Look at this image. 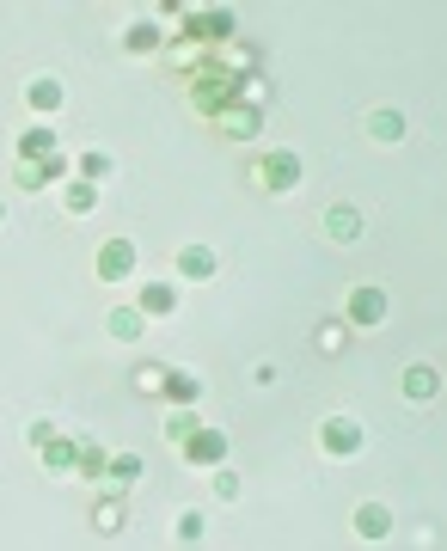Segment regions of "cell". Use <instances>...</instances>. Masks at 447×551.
<instances>
[{
	"label": "cell",
	"instance_id": "obj_1",
	"mask_svg": "<svg viewBox=\"0 0 447 551\" xmlns=\"http://www.w3.org/2000/svg\"><path fill=\"white\" fill-rule=\"evenodd\" d=\"M239 68L233 62H203V68H190V111L196 117H221V111H233L239 105Z\"/></svg>",
	"mask_w": 447,
	"mask_h": 551
},
{
	"label": "cell",
	"instance_id": "obj_2",
	"mask_svg": "<svg viewBox=\"0 0 447 551\" xmlns=\"http://www.w3.org/2000/svg\"><path fill=\"white\" fill-rule=\"evenodd\" d=\"M252 178L270 190V196H294L307 184V160L294 154V147H270V154H258V166H252Z\"/></svg>",
	"mask_w": 447,
	"mask_h": 551
},
{
	"label": "cell",
	"instance_id": "obj_3",
	"mask_svg": "<svg viewBox=\"0 0 447 551\" xmlns=\"http://www.w3.org/2000/svg\"><path fill=\"white\" fill-rule=\"evenodd\" d=\"M386 313H392V294L374 288V282H362V288L343 294V325H350V331H380Z\"/></svg>",
	"mask_w": 447,
	"mask_h": 551
},
{
	"label": "cell",
	"instance_id": "obj_4",
	"mask_svg": "<svg viewBox=\"0 0 447 551\" xmlns=\"http://www.w3.org/2000/svg\"><path fill=\"white\" fill-rule=\"evenodd\" d=\"M362 447H368V435H362L356 417H343V411L319 417V454H325V460H356Z\"/></svg>",
	"mask_w": 447,
	"mask_h": 551
},
{
	"label": "cell",
	"instance_id": "obj_5",
	"mask_svg": "<svg viewBox=\"0 0 447 551\" xmlns=\"http://www.w3.org/2000/svg\"><path fill=\"white\" fill-rule=\"evenodd\" d=\"M233 31H239V13H233V7H190V13H184V43H196V49L227 43Z\"/></svg>",
	"mask_w": 447,
	"mask_h": 551
},
{
	"label": "cell",
	"instance_id": "obj_6",
	"mask_svg": "<svg viewBox=\"0 0 447 551\" xmlns=\"http://www.w3.org/2000/svg\"><path fill=\"white\" fill-rule=\"evenodd\" d=\"M178 454H184V466H196V472H215V466H227V429H215V423H196V429L178 441Z\"/></svg>",
	"mask_w": 447,
	"mask_h": 551
},
{
	"label": "cell",
	"instance_id": "obj_7",
	"mask_svg": "<svg viewBox=\"0 0 447 551\" xmlns=\"http://www.w3.org/2000/svg\"><path fill=\"white\" fill-rule=\"evenodd\" d=\"M135 264H141L135 239H105V245L92 252V270H98V282H129V276H135Z\"/></svg>",
	"mask_w": 447,
	"mask_h": 551
},
{
	"label": "cell",
	"instance_id": "obj_8",
	"mask_svg": "<svg viewBox=\"0 0 447 551\" xmlns=\"http://www.w3.org/2000/svg\"><path fill=\"white\" fill-rule=\"evenodd\" d=\"M56 178H62V184L74 178V160H68V154H56V160H13V184H19V190H49Z\"/></svg>",
	"mask_w": 447,
	"mask_h": 551
},
{
	"label": "cell",
	"instance_id": "obj_9",
	"mask_svg": "<svg viewBox=\"0 0 447 551\" xmlns=\"http://www.w3.org/2000/svg\"><path fill=\"white\" fill-rule=\"evenodd\" d=\"M62 105H68L62 74H31V80H25V111H31V117H62Z\"/></svg>",
	"mask_w": 447,
	"mask_h": 551
},
{
	"label": "cell",
	"instance_id": "obj_10",
	"mask_svg": "<svg viewBox=\"0 0 447 551\" xmlns=\"http://www.w3.org/2000/svg\"><path fill=\"white\" fill-rule=\"evenodd\" d=\"M362 129H368V141H380V147H399V141L411 135V117H405L399 105H374V111L362 117Z\"/></svg>",
	"mask_w": 447,
	"mask_h": 551
},
{
	"label": "cell",
	"instance_id": "obj_11",
	"mask_svg": "<svg viewBox=\"0 0 447 551\" xmlns=\"http://www.w3.org/2000/svg\"><path fill=\"white\" fill-rule=\"evenodd\" d=\"M362 233H368V221H362V209H356V203L325 209V239H331V245H362Z\"/></svg>",
	"mask_w": 447,
	"mask_h": 551
},
{
	"label": "cell",
	"instance_id": "obj_12",
	"mask_svg": "<svg viewBox=\"0 0 447 551\" xmlns=\"http://www.w3.org/2000/svg\"><path fill=\"white\" fill-rule=\"evenodd\" d=\"M135 307H141V319H166V313H178V282H166V276H154V282H141V294H135Z\"/></svg>",
	"mask_w": 447,
	"mask_h": 551
},
{
	"label": "cell",
	"instance_id": "obj_13",
	"mask_svg": "<svg viewBox=\"0 0 447 551\" xmlns=\"http://www.w3.org/2000/svg\"><path fill=\"white\" fill-rule=\"evenodd\" d=\"M37 460H43V472H56V478H74V460H80V441L74 435H49L43 447H37Z\"/></svg>",
	"mask_w": 447,
	"mask_h": 551
},
{
	"label": "cell",
	"instance_id": "obj_14",
	"mask_svg": "<svg viewBox=\"0 0 447 551\" xmlns=\"http://www.w3.org/2000/svg\"><path fill=\"white\" fill-rule=\"evenodd\" d=\"M160 398H166V405H203V374L166 368V374H160Z\"/></svg>",
	"mask_w": 447,
	"mask_h": 551
},
{
	"label": "cell",
	"instance_id": "obj_15",
	"mask_svg": "<svg viewBox=\"0 0 447 551\" xmlns=\"http://www.w3.org/2000/svg\"><path fill=\"white\" fill-rule=\"evenodd\" d=\"M399 392L411 398V405H429V398L441 392V368H435V362H411V368L399 374Z\"/></svg>",
	"mask_w": 447,
	"mask_h": 551
},
{
	"label": "cell",
	"instance_id": "obj_16",
	"mask_svg": "<svg viewBox=\"0 0 447 551\" xmlns=\"http://www.w3.org/2000/svg\"><path fill=\"white\" fill-rule=\"evenodd\" d=\"M215 123H221L227 141H258V135H264V111H258V105H233V111H221Z\"/></svg>",
	"mask_w": 447,
	"mask_h": 551
},
{
	"label": "cell",
	"instance_id": "obj_17",
	"mask_svg": "<svg viewBox=\"0 0 447 551\" xmlns=\"http://www.w3.org/2000/svg\"><path fill=\"white\" fill-rule=\"evenodd\" d=\"M350 527H356V539L380 545V539H392V509H386V503H356Z\"/></svg>",
	"mask_w": 447,
	"mask_h": 551
},
{
	"label": "cell",
	"instance_id": "obj_18",
	"mask_svg": "<svg viewBox=\"0 0 447 551\" xmlns=\"http://www.w3.org/2000/svg\"><path fill=\"white\" fill-rule=\"evenodd\" d=\"M123 49H129V56H160V49H166V25L160 19H135L123 31Z\"/></svg>",
	"mask_w": 447,
	"mask_h": 551
},
{
	"label": "cell",
	"instance_id": "obj_19",
	"mask_svg": "<svg viewBox=\"0 0 447 551\" xmlns=\"http://www.w3.org/2000/svg\"><path fill=\"white\" fill-rule=\"evenodd\" d=\"M215 270H221V258L209 245H178V276L184 282H215Z\"/></svg>",
	"mask_w": 447,
	"mask_h": 551
},
{
	"label": "cell",
	"instance_id": "obj_20",
	"mask_svg": "<svg viewBox=\"0 0 447 551\" xmlns=\"http://www.w3.org/2000/svg\"><path fill=\"white\" fill-rule=\"evenodd\" d=\"M56 154H62L56 129H43V123H37V129H25V135H19V154H13V160H56Z\"/></svg>",
	"mask_w": 447,
	"mask_h": 551
},
{
	"label": "cell",
	"instance_id": "obj_21",
	"mask_svg": "<svg viewBox=\"0 0 447 551\" xmlns=\"http://www.w3.org/2000/svg\"><path fill=\"white\" fill-rule=\"evenodd\" d=\"M105 331H111V343H141L147 319H141V307H111L105 313Z\"/></svg>",
	"mask_w": 447,
	"mask_h": 551
},
{
	"label": "cell",
	"instance_id": "obj_22",
	"mask_svg": "<svg viewBox=\"0 0 447 551\" xmlns=\"http://www.w3.org/2000/svg\"><path fill=\"white\" fill-rule=\"evenodd\" d=\"M117 166H111V154H105V147H86V154L74 160V178H86V184H98V190H105V178H111Z\"/></svg>",
	"mask_w": 447,
	"mask_h": 551
},
{
	"label": "cell",
	"instance_id": "obj_23",
	"mask_svg": "<svg viewBox=\"0 0 447 551\" xmlns=\"http://www.w3.org/2000/svg\"><path fill=\"white\" fill-rule=\"evenodd\" d=\"M135 478H141V454H135V447L111 454V466H105V484H111V490H129Z\"/></svg>",
	"mask_w": 447,
	"mask_h": 551
},
{
	"label": "cell",
	"instance_id": "obj_24",
	"mask_svg": "<svg viewBox=\"0 0 447 551\" xmlns=\"http://www.w3.org/2000/svg\"><path fill=\"white\" fill-rule=\"evenodd\" d=\"M62 209H68V215H92V209H98V184L68 178V184H62Z\"/></svg>",
	"mask_w": 447,
	"mask_h": 551
},
{
	"label": "cell",
	"instance_id": "obj_25",
	"mask_svg": "<svg viewBox=\"0 0 447 551\" xmlns=\"http://www.w3.org/2000/svg\"><path fill=\"white\" fill-rule=\"evenodd\" d=\"M105 466H111V454L98 441H80V460H74V478H92V484H105Z\"/></svg>",
	"mask_w": 447,
	"mask_h": 551
},
{
	"label": "cell",
	"instance_id": "obj_26",
	"mask_svg": "<svg viewBox=\"0 0 447 551\" xmlns=\"http://www.w3.org/2000/svg\"><path fill=\"white\" fill-rule=\"evenodd\" d=\"M178 545H203L209 539V521H203V509H178Z\"/></svg>",
	"mask_w": 447,
	"mask_h": 551
},
{
	"label": "cell",
	"instance_id": "obj_27",
	"mask_svg": "<svg viewBox=\"0 0 447 551\" xmlns=\"http://www.w3.org/2000/svg\"><path fill=\"white\" fill-rule=\"evenodd\" d=\"M92 527L98 533H117L123 527V496H98V503H92Z\"/></svg>",
	"mask_w": 447,
	"mask_h": 551
},
{
	"label": "cell",
	"instance_id": "obj_28",
	"mask_svg": "<svg viewBox=\"0 0 447 551\" xmlns=\"http://www.w3.org/2000/svg\"><path fill=\"white\" fill-rule=\"evenodd\" d=\"M196 423H203V417H196V405H172V417H166V441L178 447V441H184Z\"/></svg>",
	"mask_w": 447,
	"mask_h": 551
},
{
	"label": "cell",
	"instance_id": "obj_29",
	"mask_svg": "<svg viewBox=\"0 0 447 551\" xmlns=\"http://www.w3.org/2000/svg\"><path fill=\"white\" fill-rule=\"evenodd\" d=\"M160 362H147V368H135V392H147V398H160Z\"/></svg>",
	"mask_w": 447,
	"mask_h": 551
},
{
	"label": "cell",
	"instance_id": "obj_30",
	"mask_svg": "<svg viewBox=\"0 0 447 551\" xmlns=\"http://www.w3.org/2000/svg\"><path fill=\"white\" fill-rule=\"evenodd\" d=\"M215 496H221V503H233V496H239V472L215 466Z\"/></svg>",
	"mask_w": 447,
	"mask_h": 551
},
{
	"label": "cell",
	"instance_id": "obj_31",
	"mask_svg": "<svg viewBox=\"0 0 447 551\" xmlns=\"http://www.w3.org/2000/svg\"><path fill=\"white\" fill-rule=\"evenodd\" d=\"M343 337H350V325H325V331H319V349H325V356H337Z\"/></svg>",
	"mask_w": 447,
	"mask_h": 551
},
{
	"label": "cell",
	"instance_id": "obj_32",
	"mask_svg": "<svg viewBox=\"0 0 447 551\" xmlns=\"http://www.w3.org/2000/svg\"><path fill=\"white\" fill-rule=\"evenodd\" d=\"M49 435H56V417H31V429H25V441H31V447H43Z\"/></svg>",
	"mask_w": 447,
	"mask_h": 551
},
{
	"label": "cell",
	"instance_id": "obj_33",
	"mask_svg": "<svg viewBox=\"0 0 447 551\" xmlns=\"http://www.w3.org/2000/svg\"><path fill=\"white\" fill-rule=\"evenodd\" d=\"M0 221H7V203H0Z\"/></svg>",
	"mask_w": 447,
	"mask_h": 551
}]
</instances>
